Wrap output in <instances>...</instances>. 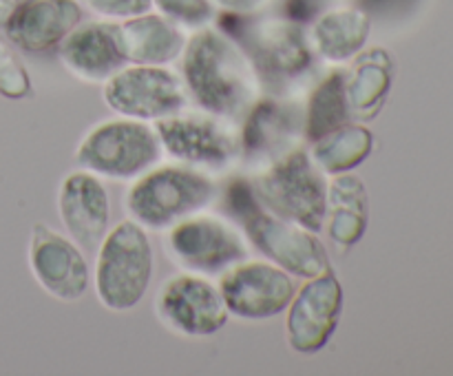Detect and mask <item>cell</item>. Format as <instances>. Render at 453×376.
<instances>
[{
  "mask_svg": "<svg viewBox=\"0 0 453 376\" xmlns=\"http://www.w3.org/2000/svg\"><path fill=\"white\" fill-rule=\"evenodd\" d=\"M58 56L73 78L88 84H104L127 65L111 22H80L58 44Z\"/></svg>",
  "mask_w": 453,
  "mask_h": 376,
  "instance_id": "cell-18",
  "label": "cell"
},
{
  "mask_svg": "<svg viewBox=\"0 0 453 376\" xmlns=\"http://www.w3.org/2000/svg\"><path fill=\"white\" fill-rule=\"evenodd\" d=\"M162 149L177 162L193 168H230L243 159L242 133L233 119L208 111L168 115L155 122Z\"/></svg>",
  "mask_w": 453,
  "mask_h": 376,
  "instance_id": "cell-8",
  "label": "cell"
},
{
  "mask_svg": "<svg viewBox=\"0 0 453 376\" xmlns=\"http://www.w3.org/2000/svg\"><path fill=\"white\" fill-rule=\"evenodd\" d=\"M370 221V197L365 181L357 173H339L327 181V202L323 228L332 243L343 250L357 246Z\"/></svg>",
  "mask_w": 453,
  "mask_h": 376,
  "instance_id": "cell-20",
  "label": "cell"
},
{
  "mask_svg": "<svg viewBox=\"0 0 453 376\" xmlns=\"http://www.w3.org/2000/svg\"><path fill=\"white\" fill-rule=\"evenodd\" d=\"M242 47L261 82L277 88L310 71L314 49L299 22L290 18H261L242 25Z\"/></svg>",
  "mask_w": 453,
  "mask_h": 376,
  "instance_id": "cell-10",
  "label": "cell"
},
{
  "mask_svg": "<svg viewBox=\"0 0 453 376\" xmlns=\"http://www.w3.org/2000/svg\"><path fill=\"white\" fill-rule=\"evenodd\" d=\"M155 272L153 243L135 219L115 224L97 248L93 286L111 312H131L144 301Z\"/></svg>",
  "mask_w": 453,
  "mask_h": 376,
  "instance_id": "cell-3",
  "label": "cell"
},
{
  "mask_svg": "<svg viewBox=\"0 0 453 376\" xmlns=\"http://www.w3.org/2000/svg\"><path fill=\"white\" fill-rule=\"evenodd\" d=\"M159 13L184 27H206L215 16L212 0H153Z\"/></svg>",
  "mask_w": 453,
  "mask_h": 376,
  "instance_id": "cell-26",
  "label": "cell"
},
{
  "mask_svg": "<svg viewBox=\"0 0 453 376\" xmlns=\"http://www.w3.org/2000/svg\"><path fill=\"white\" fill-rule=\"evenodd\" d=\"M29 268L40 288L65 303L80 301L91 286L82 248L42 221L34 224L29 234Z\"/></svg>",
  "mask_w": 453,
  "mask_h": 376,
  "instance_id": "cell-14",
  "label": "cell"
},
{
  "mask_svg": "<svg viewBox=\"0 0 453 376\" xmlns=\"http://www.w3.org/2000/svg\"><path fill=\"white\" fill-rule=\"evenodd\" d=\"M212 4L233 16H252V13H259L268 4V0H212Z\"/></svg>",
  "mask_w": 453,
  "mask_h": 376,
  "instance_id": "cell-28",
  "label": "cell"
},
{
  "mask_svg": "<svg viewBox=\"0 0 453 376\" xmlns=\"http://www.w3.org/2000/svg\"><path fill=\"white\" fill-rule=\"evenodd\" d=\"M215 181L193 166L149 168L127 190L124 206L146 230H168L215 199Z\"/></svg>",
  "mask_w": 453,
  "mask_h": 376,
  "instance_id": "cell-4",
  "label": "cell"
},
{
  "mask_svg": "<svg viewBox=\"0 0 453 376\" xmlns=\"http://www.w3.org/2000/svg\"><path fill=\"white\" fill-rule=\"evenodd\" d=\"M119 51L131 65H168L186 47L184 31L162 13H140L115 25Z\"/></svg>",
  "mask_w": 453,
  "mask_h": 376,
  "instance_id": "cell-19",
  "label": "cell"
},
{
  "mask_svg": "<svg viewBox=\"0 0 453 376\" xmlns=\"http://www.w3.org/2000/svg\"><path fill=\"white\" fill-rule=\"evenodd\" d=\"M31 93L29 71L25 69L9 38L0 34V96L7 100H22Z\"/></svg>",
  "mask_w": 453,
  "mask_h": 376,
  "instance_id": "cell-25",
  "label": "cell"
},
{
  "mask_svg": "<svg viewBox=\"0 0 453 376\" xmlns=\"http://www.w3.org/2000/svg\"><path fill=\"white\" fill-rule=\"evenodd\" d=\"M219 290L233 317L265 321L286 312L296 286L281 265L248 257L219 274Z\"/></svg>",
  "mask_w": 453,
  "mask_h": 376,
  "instance_id": "cell-12",
  "label": "cell"
},
{
  "mask_svg": "<svg viewBox=\"0 0 453 376\" xmlns=\"http://www.w3.org/2000/svg\"><path fill=\"white\" fill-rule=\"evenodd\" d=\"M168 257L184 272L221 274L250 257L246 233L230 219L212 212H193L168 228L164 239Z\"/></svg>",
  "mask_w": 453,
  "mask_h": 376,
  "instance_id": "cell-7",
  "label": "cell"
},
{
  "mask_svg": "<svg viewBox=\"0 0 453 376\" xmlns=\"http://www.w3.org/2000/svg\"><path fill=\"white\" fill-rule=\"evenodd\" d=\"M374 149V135L363 124L348 122L327 135L312 142V157L326 175L354 171L370 157Z\"/></svg>",
  "mask_w": 453,
  "mask_h": 376,
  "instance_id": "cell-24",
  "label": "cell"
},
{
  "mask_svg": "<svg viewBox=\"0 0 453 376\" xmlns=\"http://www.w3.org/2000/svg\"><path fill=\"white\" fill-rule=\"evenodd\" d=\"M157 131L144 119H104L84 133L75 149V164L104 180H135L162 159Z\"/></svg>",
  "mask_w": 453,
  "mask_h": 376,
  "instance_id": "cell-5",
  "label": "cell"
},
{
  "mask_svg": "<svg viewBox=\"0 0 453 376\" xmlns=\"http://www.w3.org/2000/svg\"><path fill=\"white\" fill-rule=\"evenodd\" d=\"M242 133L243 155L252 162H265L283 157L299 149L303 135V111L299 104L279 100H259L246 113V127Z\"/></svg>",
  "mask_w": 453,
  "mask_h": 376,
  "instance_id": "cell-16",
  "label": "cell"
},
{
  "mask_svg": "<svg viewBox=\"0 0 453 376\" xmlns=\"http://www.w3.org/2000/svg\"><path fill=\"white\" fill-rule=\"evenodd\" d=\"M58 215L80 248L97 250L111 224V199L102 177L84 168L69 173L58 188Z\"/></svg>",
  "mask_w": 453,
  "mask_h": 376,
  "instance_id": "cell-15",
  "label": "cell"
},
{
  "mask_svg": "<svg viewBox=\"0 0 453 376\" xmlns=\"http://www.w3.org/2000/svg\"><path fill=\"white\" fill-rule=\"evenodd\" d=\"M82 3L97 16L118 18V20L140 16L153 9V0H82Z\"/></svg>",
  "mask_w": 453,
  "mask_h": 376,
  "instance_id": "cell-27",
  "label": "cell"
},
{
  "mask_svg": "<svg viewBox=\"0 0 453 376\" xmlns=\"http://www.w3.org/2000/svg\"><path fill=\"white\" fill-rule=\"evenodd\" d=\"M394 80V60L383 47L361 49L345 71V88L352 115L370 122L383 109Z\"/></svg>",
  "mask_w": 453,
  "mask_h": 376,
  "instance_id": "cell-21",
  "label": "cell"
},
{
  "mask_svg": "<svg viewBox=\"0 0 453 376\" xmlns=\"http://www.w3.org/2000/svg\"><path fill=\"white\" fill-rule=\"evenodd\" d=\"M155 317L173 334L211 336L228 323L230 312L219 286L203 274L181 272L168 277L155 295Z\"/></svg>",
  "mask_w": 453,
  "mask_h": 376,
  "instance_id": "cell-11",
  "label": "cell"
},
{
  "mask_svg": "<svg viewBox=\"0 0 453 376\" xmlns=\"http://www.w3.org/2000/svg\"><path fill=\"white\" fill-rule=\"evenodd\" d=\"M228 208L243 224L248 242L255 243L265 259L281 265L292 277L312 279L330 270L327 250L317 233L270 212L248 181H233Z\"/></svg>",
  "mask_w": 453,
  "mask_h": 376,
  "instance_id": "cell-2",
  "label": "cell"
},
{
  "mask_svg": "<svg viewBox=\"0 0 453 376\" xmlns=\"http://www.w3.org/2000/svg\"><path fill=\"white\" fill-rule=\"evenodd\" d=\"M181 75L199 109L243 118L261 100V80L242 44L221 29L199 27L181 51Z\"/></svg>",
  "mask_w": 453,
  "mask_h": 376,
  "instance_id": "cell-1",
  "label": "cell"
},
{
  "mask_svg": "<svg viewBox=\"0 0 453 376\" xmlns=\"http://www.w3.org/2000/svg\"><path fill=\"white\" fill-rule=\"evenodd\" d=\"M104 104L122 118L157 122L188 102L184 80L164 65H131L104 82Z\"/></svg>",
  "mask_w": 453,
  "mask_h": 376,
  "instance_id": "cell-9",
  "label": "cell"
},
{
  "mask_svg": "<svg viewBox=\"0 0 453 376\" xmlns=\"http://www.w3.org/2000/svg\"><path fill=\"white\" fill-rule=\"evenodd\" d=\"M82 22L78 0H25L3 27L9 42L27 53L56 49Z\"/></svg>",
  "mask_w": 453,
  "mask_h": 376,
  "instance_id": "cell-17",
  "label": "cell"
},
{
  "mask_svg": "<svg viewBox=\"0 0 453 376\" xmlns=\"http://www.w3.org/2000/svg\"><path fill=\"white\" fill-rule=\"evenodd\" d=\"M372 20L363 9L336 7L319 13L310 31L314 53L332 65H343L365 49Z\"/></svg>",
  "mask_w": 453,
  "mask_h": 376,
  "instance_id": "cell-22",
  "label": "cell"
},
{
  "mask_svg": "<svg viewBox=\"0 0 453 376\" xmlns=\"http://www.w3.org/2000/svg\"><path fill=\"white\" fill-rule=\"evenodd\" d=\"M352 109L345 88V71H332L327 78L317 84L303 109V135L305 140L317 142L334 128L352 122Z\"/></svg>",
  "mask_w": 453,
  "mask_h": 376,
  "instance_id": "cell-23",
  "label": "cell"
},
{
  "mask_svg": "<svg viewBox=\"0 0 453 376\" xmlns=\"http://www.w3.org/2000/svg\"><path fill=\"white\" fill-rule=\"evenodd\" d=\"M327 181L312 155L299 146L264 166L252 188L270 212L319 233L326 219Z\"/></svg>",
  "mask_w": 453,
  "mask_h": 376,
  "instance_id": "cell-6",
  "label": "cell"
},
{
  "mask_svg": "<svg viewBox=\"0 0 453 376\" xmlns=\"http://www.w3.org/2000/svg\"><path fill=\"white\" fill-rule=\"evenodd\" d=\"M286 317L288 345L296 354H317L326 348L343 314V286L334 270L308 279L292 296Z\"/></svg>",
  "mask_w": 453,
  "mask_h": 376,
  "instance_id": "cell-13",
  "label": "cell"
},
{
  "mask_svg": "<svg viewBox=\"0 0 453 376\" xmlns=\"http://www.w3.org/2000/svg\"><path fill=\"white\" fill-rule=\"evenodd\" d=\"M18 4H20V0H0V27L7 25V20L16 12Z\"/></svg>",
  "mask_w": 453,
  "mask_h": 376,
  "instance_id": "cell-29",
  "label": "cell"
}]
</instances>
